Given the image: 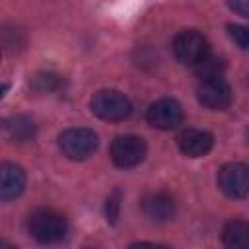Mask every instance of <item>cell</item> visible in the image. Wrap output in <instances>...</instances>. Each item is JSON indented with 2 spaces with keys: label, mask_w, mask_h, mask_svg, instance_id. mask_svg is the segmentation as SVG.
<instances>
[{
  "label": "cell",
  "mask_w": 249,
  "mask_h": 249,
  "mask_svg": "<svg viewBox=\"0 0 249 249\" xmlns=\"http://www.w3.org/2000/svg\"><path fill=\"white\" fill-rule=\"evenodd\" d=\"M27 231L41 243H56L68 231L66 218L51 208H37L27 216Z\"/></svg>",
  "instance_id": "1"
},
{
  "label": "cell",
  "mask_w": 249,
  "mask_h": 249,
  "mask_svg": "<svg viewBox=\"0 0 249 249\" xmlns=\"http://www.w3.org/2000/svg\"><path fill=\"white\" fill-rule=\"evenodd\" d=\"M91 113L103 121H124L132 113L130 99L117 89H99L91 97Z\"/></svg>",
  "instance_id": "2"
},
{
  "label": "cell",
  "mask_w": 249,
  "mask_h": 249,
  "mask_svg": "<svg viewBox=\"0 0 249 249\" xmlns=\"http://www.w3.org/2000/svg\"><path fill=\"white\" fill-rule=\"evenodd\" d=\"M97 134L89 128H82V126H74V128H66L60 136H58V148L60 152L70 158V160H86L89 158L95 150H97Z\"/></svg>",
  "instance_id": "3"
},
{
  "label": "cell",
  "mask_w": 249,
  "mask_h": 249,
  "mask_svg": "<svg viewBox=\"0 0 249 249\" xmlns=\"http://www.w3.org/2000/svg\"><path fill=\"white\" fill-rule=\"evenodd\" d=\"M210 53L208 41L202 33L195 29H185L175 35L173 39V54L185 66H196L206 54Z\"/></svg>",
  "instance_id": "4"
},
{
  "label": "cell",
  "mask_w": 249,
  "mask_h": 249,
  "mask_svg": "<svg viewBox=\"0 0 249 249\" xmlns=\"http://www.w3.org/2000/svg\"><path fill=\"white\" fill-rule=\"evenodd\" d=\"M146 156V142L134 134H121L111 144V160L115 165L126 169L138 165Z\"/></svg>",
  "instance_id": "5"
},
{
  "label": "cell",
  "mask_w": 249,
  "mask_h": 249,
  "mask_svg": "<svg viewBox=\"0 0 249 249\" xmlns=\"http://www.w3.org/2000/svg\"><path fill=\"white\" fill-rule=\"evenodd\" d=\"M218 187L230 198H243L249 195V165L233 161L218 171Z\"/></svg>",
  "instance_id": "6"
},
{
  "label": "cell",
  "mask_w": 249,
  "mask_h": 249,
  "mask_svg": "<svg viewBox=\"0 0 249 249\" xmlns=\"http://www.w3.org/2000/svg\"><path fill=\"white\" fill-rule=\"evenodd\" d=\"M146 121L150 126L160 130H171L183 123V109L175 99L163 97L154 101L146 111Z\"/></svg>",
  "instance_id": "7"
},
{
  "label": "cell",
  "mask_w": 249,
  "mask_h": 249,
  "mask_svg": "<svg viewBox=\"0 0 249 249\" xmlns=\"http://www.w3.org/2000/svg\"><path fill=\"white\" fill-rule=\"evenodd\" d=\"M198 101L214 111H222L231 103V89L224 78H212V80H200L196 88Z\"/></svg>",
  "instance_id": "8"
},
{
  "label": "cell",
  "mask_w": 249,
  "mask_h": 249,
  "mask_svg": "<svg viewBox=\"0 0 249 249\" xmlns=\"http://www.w3.org/2000/svg\"><path fill=\"white\" fill-rule=\"evenodd\" d=\"M177 144L179 150L189 156V158H202L206 156L212 146H214V136L206 130H198V128H185L179 136H177Z\"/></svg>",
  "instance_id": "9"
},
{
  "label": "cell",
  "mask_w": 249,
  "mask_h": 249,
  "mask_svg": "<svg viewBox=\"0 0 249 249\" xmlns=\"http://www.w3.org/2000/svg\"><path fill=\"white\" fill-rule=\"evenodd\" d=\"M0 196L2 200H12V198H18L23 189H25V173L19 165L16 163H2V169H0Z\"/></svg>",
  "instance_id": "10"
},
{
  "label": "cell",
  "mask_w": 249,
  "mask_h": 249,
  "mask_svg": "<svg viewBox=\"0 0 249 249\" xmlns=\"http://www.w3.org/2000/svg\"><path fill=\"white\" fill-rule=\"evenodd\" d=\"M144 212L154 222H167L175 214V200L167 193H152L142 202Z\"/></svg>",
  "instance_id": "11"
},
{
  "label": "cell",
  "mask_w": 249,
  "mask_h": 249,
  "mask_svg": "<svg viewBox=\"0 0 249 249\" xmlns=\"http://www.w3.org/2000/svg\"><path fill=\"white\" fill-rule=\"evenodd\" d=\"M222 241L231 249H249V224L243 220H231L224 226Z\"/></svg>",
  "instance_id": "12"
},
{
  "label": "cell",
  "mask_w": 249,
  "mask_h": 249,
  "mask_svg": "<svg viewBox=\"0 0 249 249\" xmlns=\"http://www.w3.org/2000/svg\"><path fill=\"white\" fill-rule=\"evenodd\" d=\"M4 128H6V136L12 142L21 144V142H29L35 136V123L23 115H18V117H12L10 121H6Z\"/></svg>",
  "instance_id": "13"
},
{
  "label": "cell",
  "mask_w": 249,
  "mask_h": 249,
  "mask_svg": "<svg viewBox=\"0 0 249 249\" xmlns=\"http://www.w3.org/2000/svg\"><path fill=\"white\" fill-rule=\"evenodd\" d=\"M224 70H226V64L222 58L214 56V54H206L196 66H195V72L200 80H212V78H224Z\"/></svg>",
  "instance_id": "14"
},
{
  "label": "cell",
  "mask_w": 249,
  "mask_h": 249,
  "mask_svg": "<svg viewBox=\"0 0 249 249\" xmlns=\"http://www.w3.org/2000/svg\"><path fill=\"white\" fill-rule=\"evenodd\" d=\"M228 31L239 49L249 51V25H228Z\"/></svg>",
  "instance_id": "15"
},
{
  "label": "cell",
  "mask_w": 249,
  "mask_h": 249,
  "mask_svg": "<svg viewBox=\"0 0 249 249\" xmlns=\"http://www.w3.org/2000/svg\"><path fill=\"white\" fill-rule=\"evenodd\" d=\"M58 82H60L58 76L47 72V74H39V76L33 78V88L37 91H51V89H54L58 86Z\"/></svg>",
  "instance_id": "16"
},
{
  "label": "cell",
  "mask_w": 249,
  "mask_h": 249,
  "mask_svg": "<svg viewBox=\"0 0 249 249\" xmlns=\"http://www.w3.org/2000/svg\"><path fill=\"white\" fill-rule=\"evenodd\" d=\"M119 216V193H113V196L107 198V220L115 222Z\"/></svg>",
  "instance_id": "17"
},
{
  "label": "cell",
  "mask_w": 249,
  "mask_h": 249,
  "mask_svg": "<svg viewBox=\"0 0 249 249\" xmlns=\"http://www.w3.org/2000/svg\"><path fill=\"white\" fill-rule=\"evenodd\" d=\"M228 6L235 14L243 16V18H249V0H228Z\"/></svg>",
  "instance_id": "18"
},
{
  "label": "cell",
  "mask_w": 249,
  "mask_h": 249,
  "mask_svg": "<svg viewBox=\"0 0 249 249\" xmlns=\"http://www.w3.org/2000/svg\"><path fill=\"white\" fill-rule=\"evenodd\" d=\"M247 86H249V76H247Z\"/></svg>",
  "instance_id": "19"
}]
</instances>
